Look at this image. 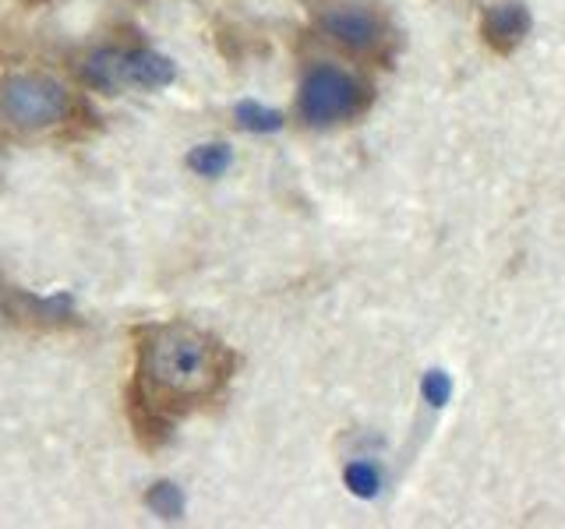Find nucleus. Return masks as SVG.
Listing matches in <instances>:
<instances>
[{
	"mask_svg": "<svg viewBox=\"0 0 565 529\" xmlns=\"http://www.w3.org/2000/svg\"><path fill=\"white\" fill-rule=\"evenodd\" d=\"M230 370L220 343L191 325L146 328L138 346V385L156 402H194L212 396Z\"/></svg>",
	"mask_w": 565,
	"mask_h": 529,
	"instance_id": "obj_1",
	"label": "nucleus"
},
{
	"mask_svg": "<svg viewBox=\"0 0 565 529\" xmlns=\"http://www.w3.org/2000/svg\"><path fill=\"white\" fill-rule=\"evenodd\" d=\"M75 110L67 88L43 71H11L0 78V114L18 131H46Z\"/></svg>",
	"mask_w": 565,
	"mask_h": 529,
	"instance_id": "obj_2",
	"label": "nucleus"
},
{
	"mask_svg": "<svg viewBox=\"0 0 565 529\" xmlns=\"http://www.w3.org/2000/svg\"><path fill=\"white\" fill-rule=\"evenodd\" d=\"M82 78L103 88V93H117V88H167L177 78V67L170 57L146 46H128V50H96L88 53L82 67Z\"/></svg>",
	"mask_w": 565,
	"mask_h": 529,
	"instance_id": "obj_3",
	"label": "nucleus"
},
{
	"mask_svg": "<svg viewBox=\"0 0 565 529\" xmlns=\"http://www.w3.org/2000/svg\"><path fill=\"white\" fill-rule=\"evenodd\" d=\"M371 102V93L340 67H311L300 82L297 110L311 128H329L335 120L358 117Z\"/></svg>",
	"mask_w": 565,
	"mask_h": 529,
	"instance_id": "obj_4",
	"label": "nucleus"
},
{
	"mask_svg": "<svg viewBox=\"0 0 565 529\" xmlns=\"http://www.w3.org/2000/svg\"><path fill=\"white\" fill-rule=\"evenodd\" d=\"M318 25L335 46H343L353 57H388L393 53V29L385 14L371 4H335L326 8Z\"/></svg>",
	"mask_w": 565,
	"mask_h": 529,
	"instance_id": "obj_5",
	"label": "nucleus"
},
{
	"mask_svg": "<svg viewBox=\"0 0 565 529\" xmlns=\"http://www.w3.org/2000/svg\"><path fill=\"white\" fill-rule=\"evenodd\" d=\"M526 35H530V11L516 4V0H499V4H491L481 18V40L488 50L499 53V57H509Z\"/></svg>",
	"mask_w": 565,
	"mask_h": 529,
	"instance_id": "obj_6",
	"label": "nucleus"
},
{
	"mask_svg": "<svg viewBox=\"0 0 565 529\" xmlns=\"http://www.w3.org/2000/svg\"><path fill=\"white\" fill-rule=\"evenodd\" d=\"M128 417H131V428H135L138 441L146 449H159L173 431V420L167 417L163 402H156L138 381L128 388Z\"/></svg>",
	"mask_w": 565,
	"mask_h": 529,
	"instance_id": "obj_7",
	"label": "nucleus"
},
{
	"mask_svg": "<svg viewBox=\"0 0 565 529\" xmlns=\"http://www.w3.org/2000/svg\"><path fill=\"white\" fill-rule=\"evenodd\" d=\"M234 120L252 134H276V131H282V123H287L279 110H273V106H262L255 99H241L234 106Z\"/></svg>",
	"mask_w": 565,
	"mask_h": 529,
	"instance_id": "obj_8",
	"label": "nucleus"
},
{
	"mask_svg": "<svg viewBox=\"0 0 565 529\" xmlns=\"http://www.w3.org/2000/svg\"><path fill=\"white\" fill-rule=\"evenodd\" d=\"M234 163V152L223 141H209V145H199L188 152V170L199 173V176H223Z\"/></svg>",
	"mask_w": 565,
	"mask_h": 529,
	"instance_id": "obj_9",
	"label": "nucleus"
},
{
	"mask_svg": "<svg viewBox=\"0 0 565 529\" xmlns=\"http://www.w3.org/2000/svg\"><path fill=\"white\" fill-rule=\"evenodd\" d=\"M146 505H149L152 516L167 519V522L181 519L184 516V490L177 484H170V481H159V484H152L146 490Z\"/></svg>",
	"mask_w": 565,
	"mask_h": 529,
	"instance_id": "obj_10",
	"label": "nucleus"
},
{
	"mask_svg": "<svg viewBox=\"0 0 565 529\" xmlns=\"http://www.w3.org/2000/svg\"><path fill=\"white\" fill-rule=\"evenodd\" d=\"M343 481H347V487H350V494H358V498H375L379 494V487H382V476H379V469L371 466V463H364V458H358V463H350L347 469H343Z\"/></svg>",
	"mask_w": 565,
	"mask_h": 529,
	"instance_id": "obj_11",
	"label": "nucleus"
},
{
	"mask_svg": "<svg viewBox=\"0 0 565 529\" xmlns=\"http://www.w3.org/2000/svg\"><path fill=\"white\" fill-rule=\"evenodd\" d=\"M420 396L428 406H435V410H441L449 399H452V378L446 375V370H428L420 381Z\"/></svg>",
	"mask_w": 565,
	"mask_h": 529,
	"instance_id": "obj_12",
	"label": "nucleus"
}]
</instances>
